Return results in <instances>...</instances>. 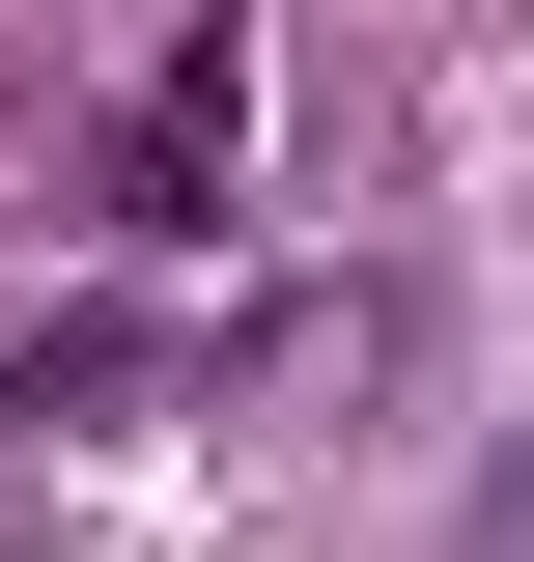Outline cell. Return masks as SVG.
<instances>
[{
  "label": "cell",
  "instance_id": "7a4b0ae2",
  "mask_svg": "<svg viewBox=\"0 0 534 562\" xmlns=\"http://www.w3.org/2000/svg\"><path fill=\"white\" fill-rule=\"evenodd\" d=\"M141 394V310H57V338H0V450H29V422H113Z\"/></svg>",
  "mask_w": 534,
  "mask_h": 562
},
{
  "label": "cell",
  "instance_id": "6da1fadb",
  "mask_svg": "<svg viewBox=\"0 0 534 562\" xmlns=\"http://www.w3.org/2000/svg\"><path fill=\"white\" fill-rule=\"evenodd\" d=\"M225 225H254V0H198L141 113L85 140V254H225Z\"/></svg>",
  "mask_w": 534,
  "mask_h": 562
},
{
  "label": "cell",
  "instance_id": "3957f363",
  "mask_svg": "<svg viewBox=\"0 0 534 562\" xmlns=\"http://www.w3.org/2000/svg\"><path fill=\"white\" fill-rule=\"evenodd\" d=\"M478 562H534V450H507V479H478Z\"/></svg>",
  "mask_w": 534,
  "mask_h": 562
}]
</instances>
